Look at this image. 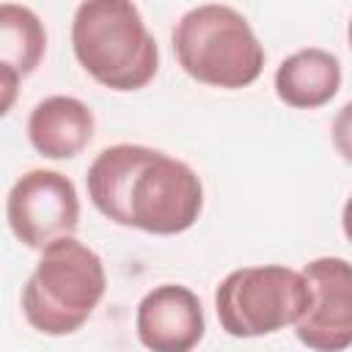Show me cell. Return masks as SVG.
<instances>
[{
  "mask_svg": "<svg viewBox=\"0 0 352 352\" xmlns=\"http://www.w3.org/2000/svg\"><path fill=\"white\" fill-rule=\"evenodd\" d=\"M85 187L110 223L157 236L192 228L204 209L198 173L187 162L138 143L102 148L88 168Z\"/></svg>",
  "mask_w": 352,
  "mask_h": 352,
  "instance_id": "1",
  "label": "cell"
},
{
  "mask_svg": "<svg viewBox=\"0 0 352 352\" xmlns=\"http://www.w3.org/2000/svg\"><path fill=\"white\" fill-rule=\"evenodd\" d=\"M77 63L110 91H140L160 69V50L132 0H82L72 19Z\"/></svg>",
  "mask_w": 352,
  "mask_h": 352,
  "instance_id": "2",
  "label": "cell"
},
{
  "mask_svg": "<svg viewBox=\"0 0 352 352\" xmlns=\"http://www.w3.org/2000/svg\"><path fill=\"white\" fill-rule=\"evenodd\" d=\"M38 253L36 270L22 289V314L44 336H72L104 297V264L74 234L52 239Z\"/></svg>",
  "mask_w": 352,
  "mask_h": 352,
  "instance_id": "3",
  "label": "cell"
},
{
  "mask_svg": "<svg viewBox=\"0 0 352 352\" xmlns=\"http://www.w3.org/2000/svg\"><path fill=\"white\" fill-rule=\"evenodd\" d=\"M173 52L187 77L226 91L256 82L267 60L250 22L223 3L190 8L173 28Z\"/></svg>",
  "mask_w": 352,
  "mask_h": 352,
  "instance_id": "4",
  "label": "cell"
},
{
  "mask_svg": "<svg viewBox=\"0 0 352 352\" xmlns=\"http://www.w3.org/2000/svg\"><path fill=\"white\" fill-rule=\"evenodd\" d=\"M308 302V280L286 264L239 267L228 272L214 292L220 327L234 338H258L294 327Z\"/></svg>",
  "mask_w": 352,
  "mask_h": 352,
  "instance_id": "5",
  "label": "cell"
},
{
  "mask_svg": "<svg viewBox=\"0 0 352 352\" xmlns=\"http://www.w3.org/2000/svg\"><path fill=\"white\" fill-rule=\"evenodd\" d=\"M11 234L30 250H41L58 236H69L80 223V198L69 176L33 168L14 182L6 198Z\"/></svg>",
  "mask_w": 352,
  "mask_h": 352,
  "instance_id": "6",
  "label": "cell"
},
{
  "mask_svg": "<svg viewBox=\"0 0 352 352\" xmlns=\"http://www.w3.org/2000/svg\"><path fill=\"white\" fill-rule=\"evenodd\" d=\"M302 278L311 286V302L294 322L300 344L316 352H341L352 344V270L341 256L308 261Z\"/></svg>",
  "mask_w": 352,
  "mask_h": 352,
  "instance_id": "7",
  "label": "cell"
},
{
  "mask_svg": "<svg viewBox=\"0 0 352 352\" xmlns=\"http://www.w3.org/2000/svg\"><path fill=\"white\" fill-rule=\"evenodd\" d=\"M135 330L146 349L190 352L206 330L201 300L182 283H162L143 294L135 311Z\"/></svg>",
  "mask_w": 352,
  "mask_h": 352,
  "instance_id": "8",
  "label": "cell"
},
{
  "mask_svg": "<svg viewBox=\"0 0 352 352\" xmlns=\"http://www.w3.org/2000/svg\"><path fill=\"white\" fill-rule=\"evenodd\" d=\"M94 113L77 96H47L28 118V140L47 160H72L94 138Z\"/></svg>",
  "mask_w": 352,
  "mask_h": 352,
  "instance_id": "9",
  "label": "cell"
},
{
  "mask_svg": "<svg viewBox=\"0 0 352 352\" xmlns=\"http://www.w3.org/2000/svg\"><path fill=\"white\" fill-rule=\"evenodd\" d=\"M341 88V60L322 50L305 47L280 60L275 72V94L294 110L324 107Z\"/></svg>",
  "mask_w": 352,
  "mask_h": 352,
  "instance_id": "10",
  "label": "cell"
},
{
  "mask_svg": "<svg viewBox=\"0 0 352 352\" xmlns=\"http://www.w3.org/2000/svg\"><path fill=\"white\" fill-rule=\"evenodd\" d=\"M47 52V30L36 11L19 3H0V60L22 77L33 74Z\"/></svg>",
  "mask_w": 352,
  "mask_h": 352,
  "instance_id": "11",
  "label": "cell"
},
{
  "mask_svg": "<svg viewBox=\"0 0 352 352\" xmlns=\"http://www.w3.org/2000/svg\"><path fill=\"white\" fill-rule=\"evenodd\" d=\"M19 82H22V74L14 66L0 60V118L14 107L19 96Z\"/></svg>",
  "mask_w": 352,
  "mask_h": 352,
  "instance_id": "12",
  "label": "cell"
}]
</instances>
